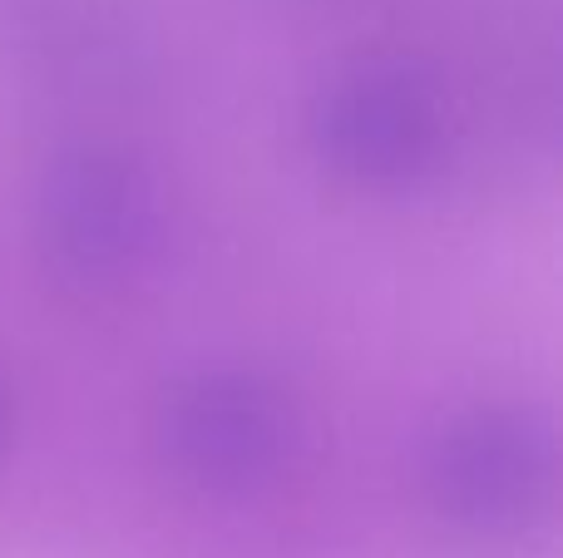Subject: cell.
Masks as SVG:
<instances>
[{"label":"cell","mask_w":563,"mask_h":558,"mask_svg":"<svg viewBox=\"0 0 563 558\" xmlns=\"http://www.w3.org/2000/svg\"><path fill=\"white\" fill-rule=\"evenodd\" d=\"M554 431L529 405H475L445 425L430 455V490L450 524L485 539L525 534L554 504Z\"/></svg>","instance_id":"cell-1"},{"label":"cell","mask_w":563,"mask_h":558,"mask_svg":"<svg viewBox=\"0 0 563 558\" xmlns=\"http://www.w3.org/2000/svg\"><path fill=\"white\" fill-rule=\"evenodd\" d=\"M40 247L75 282H114L158 243V188L139 158L119 148L65 154L40 183Z\"/></svg>","instance_id":"cell-2"},{"label":"cell","mask_w":563,"mask_h":558,"mask_svg":"<svg viewBox=\"0 0 563 558\" xmlns=\"http://www.w3.org/2000/svg\"><path fill=\"white\" fill-rule=\"evenodd\" d=\"M297 445L291 401L257 371H203L164 405V450L198 490L243 494L282 475Z\"/></svg>","instance_id":"cell-3"},{"label":"cell","mask_w":563,"mask_h":558,"mask_svg":"<svg viewBox=\"0 0 563 558\" xmlns=\"http://www.w3.org/2000/svg\"><path fill=\"white\" fill-rule=\"evenodd\" d=\"M445 114L435 89L400 65H366L341 75L311 114V138L327 168L351 183H406L440 154Z\"/></svg>","instance_id":"cell-4"}]
</instances>
